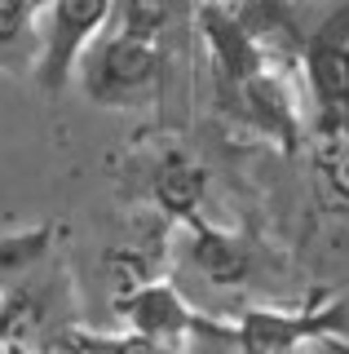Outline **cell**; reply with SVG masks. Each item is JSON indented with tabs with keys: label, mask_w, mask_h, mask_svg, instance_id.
Returning <instances> with one entry per match:
<instances>
[{
	"label": "cell",
	"mask_w": 349,
	"mask_h": 354,
	"mask_svg": "<svg viewBox=\"0 0 349 354\" xmlns=\"http://www.w3.org/2000/svg\"><path fill=\"white\" fill-rule=\"evenodd\" d=\"M84 66V93L93 97L97 106H141L159 93L163 80V44L159 36H146V31H102L93 40V49L80 58Z\"/></svg>",
	"instance_id": "6da1fadb"
},
{
	"label": "cell",
	"mask_w": 349,
	"mask_h": 354,
	"mask_svg": "<svg viewBox=\"0 0 349 354\" xmlns=\"http://www.w3.org/2000/svg\"><path fill=\"white\" fill-rule=\"evenodd\" d=\"M115 0H49L40 14V58L31 80L58 97L67 88L75 62L93 49V40L111 27Z\"/></svg>",
	"instance_id": "7a4b0ae2"
},
{
	"label": "cell",
	"mask_w": 349,
	"mask_h": 354,
	"mask_svg": "<svg viewBox=\"0 0 349 354\" xmlns=\"http://www.w3.org/2000/svg\"><path fill=\"white\" fill-rule=\"evenodd\" d=\"M310 120H349V0H336L301 40Z\"/></svg>",
	"instance_id": "3957f363"
},
{
	"label": "cell",
	"mask_w": 349,
	"mask_h": 354,
	"mask_svg": "<svg viewBox=\"0 0 349 354\" xmlns=\"http://www.w3.org/2000/svg\"><path fill=\"white\" fill-rule=\"evenodd\" d=\"M345 306L341 301H319L301 306V310H243L235 324V354H297L305 341H327L345 332Z\"/></svg>",
	"instance_id": "277c9868"
},
{
	"label": "cell",
	"mask_w": 349,
	"mask_h": 354,
	"mask_svg": "<svg viewBox=\"0 0 349 354\" xmlns=\"http://www.w3.org/2000/svg\"><path fill=\"white\" fill-rule=\"evenodd\" d=\"M181 226H186V257L208 283L230 288L239 279H248V270H252V248H248L243 235L212 226V221H203L199 213L186 217Z\"/></svg>",
	"instance_id": "5b68a950"
},
{
	"label": "cell",
	"mask_w": 349,
	"mask_h": 354,
	"mask_svg": "<svg viewBox=\"0 0 349 354\" xmlns=\"http://www.w3.org/2000/svg\"><path fill=\"white\" fill-rule=\"evenodd\" d=\"M146 186H150V199L163 213V221H186L199 213V199L208 191V173L186 151H163L146 177Z\"/></svg>",
	"instance_id": "8992f818"
},
{
	"label": "cell",
	"mask_w": 349,
	"mask_h": 354,
	"mask_svg": "<svg viewBox=\"0 0 349 354\" xmlns=\"http://www.w3.org/2000/svg\"><path fill=\"white\" fill-rule=\"evenodd\" d=\"M40 14L36 0H0V71L31 75L40 58Z\"/></svg>",
	"instance_id": "52a82bcc"
},
{
	"label": "cell",
	"mask_w": 349,
	"mask_h": 354,
	"mask_svg": "<svg viewBox=\"0 0 349 354\" xmlns=\"http://www.w3.org/2000/svg\"><path fill=\"white\" fill-rule=\"evenodd\" d=\"M0 354H36V350H27L23 341H0Z\"/></svg>",
	"instance_id": "ba28073f"
},
{
	"label": "cell",
	"mask_w": 349,
	"mask_h": 354,
	"mask_svg": "<svg viewBox=\"0 0 349 354\" xmlns=\"http://www.w3.org/2000/svg\"><path fill=\"white\" fill-rule=\"evenodd\" d=\"M323 346H327V350H332V354H349V346H345V341H341V337H327V341H323Z\"/></svg>",
	"instance_id": "9c48e42d"
},
{
	"label": "cell",
	"mask_w": 349,
	"mask_h": 354,
	"mask_svg": "<svg viewBox=\"0 0 349 354\" xmlns=\"http://www.w3.org/2000/svg\"><path fill=\"white\" fill-rule=\"evenodd\" d=\"M0 341H9V324H5V315H0Z\"/></svg>",
	"instance_id": "30bf717a"
},
{
	"label": "cell",
	"mask_w": 349,
	"mask_h": 354,
	"mask_svg": "<svg viewBox=\"0 0 349 354\" xmlns=\"http://www.w3.org/2000/svg\"><path fill=\"white\" fill-rule=\"evenodd\" d=\"M36 5H40V9H45V5H49V0H36Z\"/></svg>",
	"instance_id": "8fae6325"
}]
</instances>
